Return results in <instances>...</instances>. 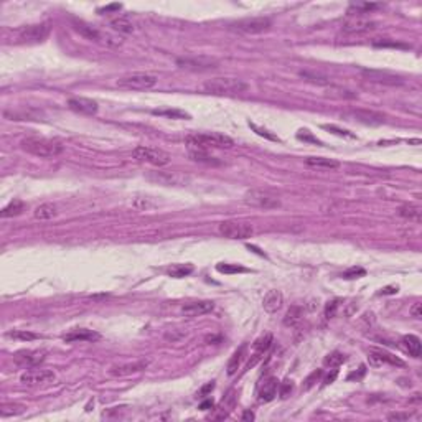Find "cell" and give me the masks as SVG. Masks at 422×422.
I'll return each instance as SVG.
<instances>
[{"mask_svg": "<svg viewBox=\"0 0 422 422\" xmlns=\"http://www.w3.org/2000/svg\"><path fill=\"white\" fill-rule=\"evenodd\" d=\"M279 389V381L276 378H267L259 388V402H271L276 399Z\"/></svg>", "mask_w": 422, "mask_h": 422, "instance_id": "cell-21", "label": "cell"}, {"mask_svg": "<svg viewBox=\"0 0 422 422\" xmlns=\"http://www.w3.org/2000/svg\"><path fill=\"white\" fill-rule=\"evenodd\" d=\"M272 22L271 18L267 17H248L243 18V20H237L233 23V27L237 30V32L248 33V35H258L262 32H267L271 28Z\"/></svg>", "mask_w": 422, "mask_h": 422, "instance_id": "cell-9", "label": "cell"}, {"mask_svg": "<svg viewBox=\"0 0 422 422\" xmlns=\"http://www.w3.org/2000/svg\"><path fill=\"white\" fill-rule=\"evenodd\" d=\"M51 32L50 23H35V25L23 27L17 32V38L22 43H41L48 38V35Z\"/></svg>", "mask_w": 422, "mask_h": 422, "instance_id": "cell-7", "label": "cell"}, {"mask_svg": "<svg viewBox=\"0 0 422 422\" xmlns=\"http://www.w3.org/2000/svg\"><path fill=\"white\" fill-rule=\"evenodd\" d=\"M298 139H304V140H310V142H315V144H319V145H322V142L319 139H315V137H312L310 134H309V131H300L298 132V136H297Z\"/></svg>", "mask_w": 422, "mask_h": 422, "instance_id": "cell-49", "label": "cell"}, {"mask_svg": "<svg viewBox=\"0 0 422 422\" xmlns=\"http://www.w3.org/2000/svg\"><path fill=\"white\" fill-rule=\"evenodd\" d=\"M54 379V373L51 370H30L20 376V383L25 386H36Z\"/></svg>", "mask_w": 422, "mask_h": 422, "instance_id": "cell-14", "label": "cell"}, {"mask_svg": "<svg viewBox=\"0 0 422 422\" xmlns=\"http://www.w3.org/2000/svg\"><path fill=\"white\" fill-rule=\"evenodd\" d=\"M350 115L354 120L361 122V124H366V126H379L386 120L384 114L376 112V111H368V109H353Z\"/></svg>", "mask_w": 422, "mask_h": 422, "instance_id": "cell-17", "label": "cell"}, {"mask_svg": "<svg viewBox=\"0 0 422 422\" xmlns=\"http://www.w3.org/2000/svg\"><path fill=\"white\" fill-rule=\"evenodd\" d=\"M345 361H346V354L340 353V351H333V353L327 354L325 359H323V365L330 366V368H336V366L343 365Z\"/></svg>", "mask_w": 422, "mask_h": 422, "instance_id": "cell-35", "label": "cell"}, {"mask_svg": "<svg viewBox=\"0 0 422 422\" xmlns=\"http://www.w3.org/2000/svg\"><path fill=\"white\" fill-rule=\"evenodd\" d=\"M158 78L150 73H132V75L122 76L117 79V86L122 89H129V91H147L152 89L157 84Z\"/></svg>", "mask_w": 422, "mask_h": 422, "instance_id": "cell-4", "label": "cell"}, {"mask_svg": "<svg viewBox=\"0 0 422 422\" xmlns=\"http://www.w3.org/2000/svg\"><path fill=\"white\" fill-rule=\"evenodd\" d=\"M111 27L115 30V32H120V33H132L134 32V25L131 23L129 18H126V17L114 18V20L111 22Z\"/></svg>", "mask_w": 422, "mask_h": 422, "instance_id": "cell-32", "label": "cell"}, {"mask_svg": "<svg viewBox=\"0 0 422 422\" xmlns=\"http://www.w3.org/2000/svg\"><path fill=\"white\" fill-rule=\"evenodd\" d=\"M187 144L192 149H231L234 145V140L218 132H201V134H192L187 137Z\"/></svg>", "mask_w": 422, "mask_h": 422, "instance_id": "cell-2", "label": "cell"}, {"mask_svg": "<svg viewBox=\"0 0 422 422\" xmlns=\"http://www.w3.org/2000/svg\"><path fill=\"white\" fill-rule=\"evenodd\" d=\"M120 9H122L120 4H111V5H107V7L99 9L97 12H99V14H104V12H119Z\"/></svg>", "mask_w": 422, "mask_h": 422, "instance_id": "cell-50", "label": "cell"}, {"mask_svg": "<svg viewBox=\"0 0 422 422\" xmlns=\"http://www.w3.org/2000/svg\"><path fill=\"white\" fill-rule=\"evenodd\" d=\"M176 65L182 70L188 71H210L218 68V59L210 56H192V58H178Z\"/></svg>", "mask_w": 422, "mask_h": 422, "instance_id": "cell-11", "label": "cell"}, {"mask_svg": "<svg viewBox=\"0 0 422 422\" xmlns=\"http://www.w3.org/2000/svg\"><path fill=\"white\" fill-rule=\"evenodd\" d=\"M399 215L402 218H406L409 219V221H414V223H420V219H422V210L419 206H415V205H402L399 208Z\"/></svg>", "mask_w": 422, "mask_h": 422, "instance_id": "cell-27", "label": "cell"}, {"mask_svg": "<svg viewBox=\"0 0 422 422\" xmlns=\"http://www.w3.org/2000/svg\"><path fill=\"white\" fill-rule=\"evenodd\" d=\"M243 420H254V412H251V411H244V414H243Z\"/></svg>", "mask_w": 422, "mask_h": 422, "instance_id": "cell-56", "label": "cell"}, {"mask_svg": "<svg viewBox=\"0 0 422 422\" xmlns=\"http://www.w3.org/2000/svg\"><path fill=\"white\" fill-rule=\"evenodd\" d=\"M305 163L309 167L314 168H323V170H336L340 168V162L333 160V158H325V157H309L305 158Z\"/></svg>", "mask_w": 422, "mask_h": 422, "instance_id": "cell-24", "label": "cell"}, {"mask_svg": "<svg viewBox=\"0 0 422 422\" xmlns=\"http://www.w3.org/2000/svg\"><path fill=\"white\" fill-rule=\"evenodd\" d=\"M368 359L370 365L373 366H383V365H393V366H404V361L399 359L394 354H391L384 350H379V348H371L368 351Z\"/></svg>", "mask_w": 422, "mask_h": 422, "instance_id": "cell-13", "label": "cell"}, {"mask_svg": "<svg viewBox=\"0 0 422 422\" xmlns=\"http://www.w3.org/2000/svg\"><path fill=\"white\" fill-rule=\"evenodd\" d=\"M302 317H304V307H300V305H292L284 317V325L285 327L297 325V323L302 320Z\"/></svg>", "mask_w": 422, "mask_h": 422, "instance_id": "cell-28", "label": "cell"}, {"mask_svg": "<svg viewBox=\"0 0 422 422\" xmlns=\"http://www.w3.org/2000/svg\"><path fill=\"white\" fill-rule=\"evenodd\" d=\"M147 366H149V361H136V363L119 365V366H112V368L109 370V375L111 376H129V375H134V373L144 371Z\"/></svg>", "mask_w": 422, "mask_h": 422, "instance_id": "cell-22", "label": "cell"}, {"mask_svg": "<svg viewBox=\"0 0 422 422\" xmlns=\"http://www.w3.org/2000/svg\"><path fill=\"white\" fill-rule=\"evenodd\" d=\"M292 391H293V381H292V379H284V381L279 384V396H280V399H287V397L290 396Z\"/></svg>", "mask_w": 422, "mask_h": 422, "instance_id": "cell-39", "label": "cell"}, {"mask_svg": "<svg viewBox=\"0 0 422 422\" xmlns=\"http://www.w3.org/2000/svg\"><path fill=\"white\" fill-rule=\"evenodd\" d=\"M75 25V30L78 33H81L84 38H88L91 41H102V43H107V45H111V46H119L122 41L120 38H115V36H111L109 33H102L99 32L97 28H94L93 25H89V23L86 22H75L73 23Z\"/></svg>", "mask_w": 422, "mask_h": 422, "instance_id": "cell-8", "label": "cell"}, {"mask_svg": "<svg viewBox=\"0 0 422 422\" xmlns=\"http://www.w3.org/2000/svg\"><path fill=\"white\" fill-rule=\"evenodd\" d=\"M284 304V295L280 290H269L264 295V300H262V307L267 312V314H276L277 310H280Z\"/></svg>", "mask_w": 422, "mask_h": 422, "instance_id": "cell-23", "label": "cell"}, {"mask_svg": "<svg viewBox=\"0 0 422 422\" xmlns=\"http://www.w3.org/2000/svg\"><path fill=\"white\" fill-rule=\"evenodd\" d=\"M336 376H338V371H336V370H333V371H332V375H328V376L325 378V381H323V383H325V384H330V383H333L335 379H336Z\"/></svg>", "mask_w": 422, "mask_h": 422, "instance_id": "cell-53", "label": "cell"}, {"mask_svg": "<svg viewBox=\"0 0 422 422\" xmlns=\"http://www.w3.org/2000/svg\"><path fill=\"white\" fill-rule=\"evenodd\" d=\"M213 309H215V304L211 300H195V302H188L183 305L182 314L185 317H190V319H193V317H201V315L210 314Z\"/></svg>", "mask_w": 422, "mask_h": 422, "instance_id": "cell-16", "label": "cell"}, {"mask_svg": "<svg viewBox=\"0 0 422 422\" xmlns=\"http://www.w3.org/2000/svg\"><path fill=\"white\" fill-rule=\"evenodd\" d=\"M249 127H251L253 131H256V134H258V136H261V137H266V139H269V140H274V142H280V139H279L277 136H274V134H271L269 131H266V129H262V127L253 124V122H249Z\"/></svg>", "mask_w": 422, "mask_h": 422, "instance_id": "cell-41", "label": "cell"}, {"mask_svg": "<svg viewBox=\"0 0 422 422\" xmlns=\"http://www.w3.org/2000/svg\"><path fill=\"white\" fill-rule=\"evenodd\" d=\"M193 272V266L192 264H175L168 269V276L175 277V279H182L187 277Z\"/></svg>", "mask_w": 422, "mask_h": 422, "instance_id": "cell-31", "label": "cell"}, {"mask_svg": "<svg viewBox=\"0 0 422 422\" xmlns=\"http://www.w3.org/2000/svg\"><path fill=\"white\" fill-rule=\"evenodd\" d=\"M409 314H411L414 319H420L422 317V305L419 302H415L411 309H409Z\"/></svg>", "mask_w": 422, "mask_h": 422, "instance_id": "cell-48", "label": "cell"}, {"mask_svg": "<svg viewBox=\"0 0 422 422\" xmlns=\"http://www.w3.org/2000/svg\"><path fill=\"white\" fill-rule=\"evenodd\" d=\"M25 412V407L20 404H9L0 409V415L2 417H10V415H20Z\"/></svg>", "mask_w": 422, "mask_h": 422, "instance_id": "cell-37", "label": "cell"}, {"mask_svg": "<svg viewBox=\"0 0 422 422\" xmlns=\"http://www.w3.org/2000/svg\"><path fill=\"white\" fill-rule=\"evenodd\" d=\"M402 346H404V350L411 354L412 358H419L420 353H422V343L419 340V336L415 335H406L402 336Z\"/></svg>", "mask_w": 422, "mask_h": 422, "instance_id": "cell-25", "label": "cell"}, {"mask_svg": "<svg viewBox=\"0 0 422 422\" xmlns=\"http://www.w3.org/2000/svg\"><path fill=\"white\" fill-rule=\"evenodd\" d=\"M366 274V271L363 267H350L348 271H345L341 274V277L343 279H358V277H363Z\"/></svg>", "mask_w": 422, "mask_h": 422, "instance_id": "cell-42", "label": "cell"}, {"mask_svg": "<svg viewBox=\"0 0 422 422\" xmlns=\"http://www.w3.org/2000/svg\"><path fill=\"white\" fill-rule=\"evenodd\" d=\"M70 109H73L75 112L79 114H88L93 115L97 112V102L93 99H88V97H71L68 101Z\"/></svg>", "mask_w": 422, "mask_h": 422, "instance_id": "cell-19", "label": "cell"}, {"mask_svg": "<svg viewBox=\"0 0 422 422\" xmlns=\"http://www.w3.org/2000/svg\"><path fill=\"white\" fill-rule=\"evenodd\" d=\"M388 419L389 420H407L409 419V414H389Z\"/></svg>", "mask_w": 422, "mask_h": 422, "instance_id": "cell-51", "label": "cell"}, {"mask_svg": "<svg viewBox=\"0 0 422 422\" xmlns=\"http://www.w3.org/2000/svg\"><path fill=\"white\" fill-rule=\"evenodd\" d=\"M132 157L139 162H145L150 163L154 167H163V165L170 163V154H167L162 149H154V147H145V145H139L134 149Z\"/></svg>", "mask_w": 422, "mask_h": 422, "instance_id": "cell-6", "label": "cell"}, {"mask_svg": "<svg viewBox=\"0 0 422 422\" xmlns=\"http://www.w3.org/2000/svg\"><path fill=\"white\" fill-rule=\"evenodd\" d=\"M272 345V335L271 333H266V335H262L261 338H258L253 343V348H254V351L258 353V354H262L264 351H267L269 348H271Z\"/></svg>", "mask_w": 422, "mask_h": 422, "instance_id": "cell-33", "label": "cell"}, {"mask_svg": "<svg viewBox=\"0 0 422 422\" xmlns=\"http://www.w3.org/2000/svg\"><path fill=\"white\" fill-rule=\"evenodd\" d=\"M336 309H338V300H332V302L327 304V307H325V317L327 319H332V317L336 314Z\"/></svg>", "mask_w": 422, "mask_h": 422, "instance_id": "cell-46", "label": "cell"}, {"mask_svg": "<svg viewBox=\"0 0 422 422\" xmlns=\"http://www.w3.org/2000/svg\"><path fill=\"white\" fill-rule=\"evenodd\" d=\"M323 129H327V131H330V132H333V134H336V136H341V137H350V139H354V136L353 134H350L348 131H341V129H338V127H335V126H323Z\"/></svg>", "mask_w": 422, "mask_h": 422, "instance_id": "cell-45", "label": "cell"}, {"mask_svg": "<svg viewBox=\"0 0 422 422\" xmlns=\"http://www.w3.org/2000/svg\"><path fill=\"white\" fill-rule=\"evenodd\" d=\"M244 203L248 206L262 208V210H274L280 206V198L269 190H251L244 195Z\"/></svg>", "mask_w": 422, "mask_h": 422, "instance_id": "cell-5", "label": "cell"}, {"mask_svg": "<svg viewBox=\"0 0 422 422\" xmlns=\"http://www.w3.org/2000/svg\"><path fill=\"white\" fill-rule=\"evenodd\" d=\"M343 32L345 33H365V32H371V30L376 28V22L370 20L363 15H350L343 22Z\"/></svg>", "mask_w": 422, "mask_h": 422, "instance_id": "cell-12", "label": "cell"}, {"mask_svg": "<svg viewBox=\"0 0 422 422\" xmlns=\"http://www.w3.org/2000/svg\"><path fill=\"white\" fill-rule=\"evenodd\" d=\"M219 233L228 239H248L254 234V229L243 221H223L219 224Z\"/></svg>", "mask_w": 422, "mask_h": 422, "instance_id": "cell-10", "label": "cell"}, {"mask_svg": "<svg viewBox=\"0 0 422 422\" xmlns=\"http://www.w3.org/2000/svg\"><path fill=\"white\" fill-rule=\"evenodd\" d=\"M378 7H381L379 4H351L350 10H348V14H351L353 10H356V15L359 14H368V12L375 10Z\"/></svg>", "mask_w": 422, "mask_h": 422, "instance_id": "cell-38", "label": "cell"}, {"mask_svg": "<svg viewBox=\"0 0 422 422\" xmlns=\"http://www.w3.org/2000/svg\"><path fill=\"white\" fill-rule=\"evenodd\" d=\"M363 76L368 79V81L379 83V84H388V86H397V84H402L401 76H396V75H393V73H388V71L363 70Z\"/></svg>", "mask_w": 422, "mask_h": 422, "instance_id": "cell-15", "label": "cell"}, {"mask_svg": "<svg viewBox=\"0 0 422 422\" xmlns=\"http://www.w3.org/2000/svg\"><path fill=\"white\" fill-rule=\"evenodd\" d=\"M200 409H201V411H208V409H213V401L208 399V401H205V402H201Z\"/></svg>", "mask_w": 422, "mask_h": 422, "instance_id": "cell-54", "label": "cell"}, {"mask_svg": "<svg viewBox=\"0 0 422 422\" xmlns=\"http://www.w3.org/2000/svg\"><path fill=\"white\" fill-rule=\"evenodd\" d=\"M213 388H215V383H213V381H211V383H208L206 386H203V388H201V394H208V393H210V391H211Z\"/></svg>", "mask_w": 422, "mask_h": 422, "instance_id": "cell-55", "label": "cell"}, {"mask_svg": "<svg viewBox=\"0 0 422 422\" xmlns=\"http://www.w3.org/2000/svg\"><path fill=\"white\" fill-rule=\"evenodd\" d=\"M322 375H323V371H322V370H317V371L312 373V375H309V376H307V379H305L304 384H302V389H304V391H309L312 386H315V383L319 381V379L322 378Z\"/></svg>", "mask_w": 422, "mask_h": 422, "instance_id": "cell-40", "label": "cell"}, {"mask_svg": "<svg viewBox=\"0 0 422 422\" xmlns=\"http://www.w3.org/2000/svg\"><path fill=\"white\" fill-rule=\"evenodd\" d=\"M190 157L195 162H201V163H218V160H215V157H211L206 150L201 149H192L190 150Z\"/></svg>", "mask_w": 422, "mask_h": 422, "instance_id": "cell-34", "label": "cell"}, {"mask_svg": "<svg viewBox=\"0 0 422 422\" xmlns=\"http://www.w3.org/2000/svg\"><path fill=\"white\" fill-rule=\"evenodd\" d=\"M22 149L32 154L35 157L41 158H51L56 157L63 152V144L54 139H45V137H28L22 140Z\"/></svg>", "mask_w": 422, "mask_h": 422, "instance_id": "cell-1", "label": "cell"}, {"mask_svg": "<svg viewBox=\"0 0 422 422\" xmlns=\"http://www.w3.org/2000/svg\"><path fill=\"white\" fill-rule=\"evenodd\" d=\"M244 351H246V346L237 348V350L233 353V356H231V359L228 361V368H226V371H228L229 376L236 375V371L239 370L241 361H243V358H244Z\"/></svg>", "mask_w": 422, "mask_h": 422, "instance_id": "cell-30", "label": "cell"}, {"mask_svg": "<svg viewBox=\"0 0 422 422\" xmlns=\"http://www.w3.org/2000/svg\"><path fill=\"white\" fill-rule=\"evenodd\" d=\"M23 210H25V203H23L22 200H14V201H10V203L5 206L2 211H0V216L2 218H14V216L22 215Z\"/></svg>", "mask_w": 422, "mask_h": 422, "instance_id": "cell-29", "label": "cell"}, {"mask_svg": "<svg viewBox=\"0 0 422 422\" xmlns=\"http://www.w3.org/2000/svg\"><path fill=\"white\" fill-rule=\"evenodd\" d=\"M396 292H397V287L389 285V287H384V289L379 292V295H388V293H396Z\"/></svg>", "mask_w": 422, "mask_h": 422, "instance_id": "cell-52", "label": "cell"}, {"mask_svg": "<svg viewBox=\"0 0 422 422\" xmlns=\"http://www.w3.org/2000/svg\"><path fill=\"white\" fill-rule=\"evenodd\" d=\"M56 215H58V208H56V205H53V203H43V205L36 206L35 211H33L35 219H40V221L53 219Z\"/></svg>", "mask_w": 422, "mask_h": 422, "instance_id": "cell-26", "label": "cell"}, {"mask_svg": "<svg viewBox=\"0 0 422 422\" xmlns=\"http://www.w3.org/2000/svg\"><path fill=\"white\" fill-rule=\"evenodd\" d=\"M101 335L89 328H75L68 335H65V341L68 343H76V341H96L99 340Z\"/></svg>", "mask_w": 422, "mask_h": 422, "instance_id": "cell-20", "label": "cell"}, {"mask_svg": "<svg viewBox=\"0 0 422 422\" xmlns=\"http://www.w3.org/2000/svg\"><path fill=\"white\" fill-rule=\"evenodd\" d=\"M216 269L219 272L224 274H233V272H246V269L241 266H231V264H218Z\"/></svg>", "mask_w": 422, "mask_h": 422, "instance_id": "cell-43", "label": "cell"}, {"mask_svg": "<svg viewBox=\"0 0 422 422\" xmlns=\"http://www.w3.org/2000/svg\"><path fill=\"white\" fill-rule=\"evenodd\" d=\"M154 114L158 115H168V117H173V119H188L190 115L182 112V111H154Z\"/></svg>", "mask_w": 422, "mask_h": 422, "instance_id": "cell-44", "label": "cell"}, {"mask_svg": "<svg viewBox=\"0 0 422 422\" xmlns=\"http://www.w3.org/2000/svg\"><path fill=\"white\" fill-rule=\"evenodd\" d=\"M7 336L10 338H15V340H22V341H33V340H38L40 336L36 333L32 332H25V330H17V332H10L7 333Z\"/></svg>", "mask_w": 422, "mask_h": 422, "instance_id": "cell-36", "label": "cell"}, {"mask_svg": "<svg viewBox=\"0 0 422 422\" xmlns=\"http://www.w3.org/2000/svg\"><path fill=\"white\" fill-rule=\"evenodd\" d=\"M206 93L223 96V94H241L249 91V84L237 78H215L203 84Z\"/></svg>", "mask_w": 422, "mask_h": 422, "instance_id": "cell-3", "label": "cell"}, {"mask_svg": "<svg viewBox=\"0 0 422 422\" xmlns=\"http://www.w3.org/2000/svg\"><path fill=\"white\" fill-rule=\"evenodd\" d=\"M45 361V351L38 350H22L15 353V363L20 366H36Z\"/></svg>", "mask_w": 422, "mask_h": 422, "instance_id": "cell-18", "label": "cell"}, {"mask_svg": "<svg viewBox=\"0 0 422 422\" xmlns=\"http://www.w3.org/2000/svg\"><path fill=\"white\" fill-rule=\"evenodd\" d=\"M375 46H381V48H406V45L396 43V41H388V40H381V41H375Z\"/></svg>", "mask_w": 422, "mask_h": 422, "instance_id": "cell-47", "label": "cell"}]
</instances>
